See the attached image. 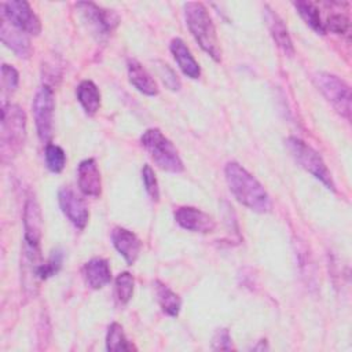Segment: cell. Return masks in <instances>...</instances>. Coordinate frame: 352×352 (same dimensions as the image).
I'll list each match as a JSON object with an SVG mask.
<instances>
[{"instance_id":"cell-16","label":"cell","mask_w":352,"mask_h":352,"mask_svg":"<svg viewBox=\"0 0 352 352\" xmlns=\"http://www.w3.org/2000/svg\"><path fill=\"white\" fill-rule=\"evenodd\" d=\"M264 18L268 26V30L274 38V41L276 43V45L289 56H292L294 54V47L292 43V38L289 36L287 28L283 22V19L275 12L272 11L268 6L264 10Z\"/></svg>"},{"instance_id":"cell-9","label":"cell","mask_w":352,"mask_h":352,"mask_svg":"<svg viewBox=\"0 0 352 352\" xmlns=\"http://www.w3.org/2000/svg\"><path fill=\"white\" fill-rule=\"evenodd\" d=\"M1 15L19 30L37 36L41 32V22L28 1L10 0L1 4Z\"/></svg>"},{"instance_id":"cell-28","label":"cell","mask_w":352,"mask_h":352,"mask_svg":"<svg viewBox=\"0 0 352 352\" xmlns=\"http://www.w3.org/2000/svg\"><path fill=\"white\" fill-rule=\"evenodd\" d=\"M142 180L144 184V188L147 191V194L150 195V198L153 201H158L160 198V187H158V182L155 177L154 170L151 169L150 165H143L142 168Z\"/></svg>"},{"instance_id":"cell-8","label":"cell","mask_w":352,"mask_h":352,"mask_svg":"<svg viewBox=\"0 0 352 352\" xmlns=\"http://www.w3.org/2000/svg\"><path fill=\"white\" fill-rule=\"evenodd\" d=\"M77 8L82 15L84 22L88 23L89 29L99 38L107 37L118 25L120 18L113 10L102 8L91 1L77 3Z\"/></svg>"},{"instance_id":"cell-24","label":"cell","mask_w":352,"mask_h":352,"mask_svg":"<svg viewBox=\"0 0 352 352\" xmlns=\"http://www.w3.org/2000/svg\"><path fill=\"white\" fill-rule=\"evenodd\" d=\"M44 157H45V165L51 172L59 173L63 170L66 165V154L59 146L54 143H47L44 150Z\"/></svg>"},{"instance_id":"cell-29","label":"cell","mask_w":352,"mask_h":352,"mask_svg":"<svg viewBox=\"0 0 352 352\" xmlns=\"http://www.w3.org/2000/svg\"><path fill=\"white\" fill-rule=\"evenodd\" d=\"M1 81H3L4 91H7V92L15 91L18 87V81H19V74H18L16 69L11 65L3 63L1 65Z\"/></svg>"},{"instance_id":"cell-30","label":"cell","mask_w":352,"mask_h":352,"mask_svg":"<svg viewBox=\"0 0 352 352\" xmlns=\"http://www.w3.org/2000/svg\"><path fill=\"white\" fill-rule=\"evenodd\" d=\"M158 74L162 80V82L172 91H177L180 88V81L177 78V76L175 74V72L168 66V65H164V63H160L158 66Z\"/></svg>"},{"instance_id":"cell-2","label":"cell","mask_w":352,"mask_h":352,"mask_svg":"<svg viewBox=\"0 0 352 352\" xmlns=\"http://www.w3.org/2000/svg\"><path fill=\"white\" fill-rule=\"evenodd\" d=\"M184 18L195 41L214 60H221V48L212 16L202 3L188 1L184 4Z\"/></svg>"},{"instance_id":"cell-25","label":"cell","mask_w":352,"mask_h":352,"mask_svg":"<svg viewBox=\"0 0 352 352\" xmlns=\"http://www.w3.org/2000/svg\"><path fill=\"white\" fill-rule=\"evenodd\" d=\"M133 294V278L129 272H121L116 278V297L121 304H126Z\"/></svg>"},{"instance_id":"cell-17","label":"cell","mask_w":352,"mask_h":352,"mask_svg":"<svg viewBox=\"0 0 352 352\" xmlns=\"http://www.w3.org/2000/svg\"><path fill=\"white\" fill-rule=\"evenodd\" d=\"M82 276L91 289H102L111 280V271L107 260L95 257L82 265Z\"/></svg>"},{"instance_id":"cell-26","label":"cell","mask_w":352,"mask_h":352,"mask_svg":"<svg viewBox=\"0 0 352 352\" xmlns=\"http://www.w3.org/2000/svg\"><path fill=\"white\" fill-rule=\"evenodd\" d=\"M63 263V253L60 249H55L52 250L51 256L48 257L47 261L41 263V265L38 267V278L40 279H48L52 275H55Z\"/></svg>"},{"instance_id":"cell-10","label":"cell","mask_w":352,"mask_h":352,"mask_svg":"<svg viewBox=\"0 0 352 352\" xmlns=\"http://www.w3.org/2000/svg\"><path fill=\"white\" fill-rule=\"evenodd\" d=\"M58 201L63 214L69 219V221L74 227L82 230L89 219V212L84 199L70 187H62L58 192Z\"/></svg>"},{"instance_id":"cell-12","label":"cell","mask_w":352,"mask_h":352,"mask_svg":"<svg viewBox=\"0 0 352 352\" xmlns=\"http://www.w3.org/2000/svg\"><path fill=\"white\" fill-rule=\"evenodd\" d=\"M41 227L43 220L38 202L33 197H30L26 199L23 208V245L40 248Z\"/></svg>"},{"instance_id":"cell-19","label":"cell","mask_w":352,"mask_h":352,"mask_svg":"<svg viewBox=\"0 0 352 352\" xmlns=\"http://www.w3.org/2000/svg\"><path fill=\"white\" fill-rule=\"evenodd\" d=\"M128 67V77L131 84L142 94L154 96L158 94V87L151 74L136 60V59H128L126 63Z\"/></svg>"},{"instance_id":"cell-11","label":"cell","mask_w":352,"mask_h":352,"mask_svg":"<svg viewBox=\"0 0 352 352\" xmlns=\"http://www.w3.org/2000/svg\"><path fill=\"white\" fill-rule=\"evenodd\" d=\"M173 216L176 223L187 231L209 234L216 227L214 220L208 213L192 206H180L175 210Z\"/></svg>"},{"instance_id":"cell-14","label":"cell","mask_w":352,"mask_h":352,"mask_svg":"<svg viewBox=\"0 0 352 352\" xmlns=\"http://www.w3.org/2000/svg\"><path fill=\"white\" fill-rule=\"evenodd\" d=\"M111 241L117 252L124 257V260L129 265H132L140 253L142 245L139 238L126 228L116 227L111 231Z\"/></svg>"},{"instance_id":"cell-6","label":"cell","mask_w":352,"mask_h":352,"mask_svg":"<svg viewBox=\"0 0 352 352\" xmlns=\"http://www.w3.org/2000/svg\"><path fill=\"white\" fill-rule=\"evenodd\" d=\"M315 82L323 96L331 103V106L346 120L351 116V89L348 84L340 77L330 73H318Z\"/></svg>"},{"instance_id":"cell-20","label":"cell","mask_w":352,"mask_h":352,"mask_svg":"<svg viewBox=\"0 0 352 352\" xmlns=\"http://www.w3.org/2000/svg\"><path fill=\"white\" fill-rule=\"evenodd\" d=\"M77 100L88 116H94L100 107V92L91 80H84L76 89Z\"/></svg>"},{"instance_id":"cell-4","label":"cell","mask_w":352,"mask_h":352,"mask_svg":"<svg viewBox=\"0 0 352 352\" xmlns=\"http://www.w3.org/2000/svg\"><path fill=\"white\" fill-rule=\"evenodd\" d=\"M140 143L154 164L162 170L180 173L184 169L183 161L176 147L160 129L150 128L143 132Z\"/></svg>"},{"instance_id":"cell-13","label":"cell","mask_w":352,"mask_h":352,"mask_svg":"<svg viewBox=\"0 0 352 352\" xmlns=\"http://www.w3.org/2000/svg\"><path fill=\"white\" fill-rule=\"evenodd\" d=\"M77 182L81 192L88 197H99L102 192V180L98 164L94 158L82 160L77 168Z\"/></svg>"},{"instance_id":"cell-27","label":"cell","mask_w":352,"mask_h":352,"mask_svg":"<svg viewBox=\"0 0 352 352\" xmlns=\"http://www.w3.org/2000/svg\"><path fill=\"white\" fill-rule=\"evenodd\" d=\"M324 30L329 29L336 34H345L349 28V18L344 12H333L327 16L326 22H323Z\"/></svg>"},{"instance_id":"cell-22","label":"cell","mask_w":352,"mask_h":352,"mask_svg":"<svg viewBox=\"0 0 352 352\" xmlns=\"http://www.w3.org/2000/svg\"><path fill=\"white\" fill-rule=\"evenodd\" d=\"M155 296L162 311L169 316H177L182 307L180 297L160 280L155 282Z\"/></svg>"},{"instance_id":"cell-15","label":"cell","mask_w":352,"mask_h":352,"mask_svg":"<svg viewBox=\"0 0 352 352\" xmlns=\"http://www.w3.org/2000/svg\"><path fill=\"white\" fill-rule=\"evenodd\" d=\"M0 36L4 45L11 48L19 58H29L30 55V41L25 32L19 30L14 25H11L3 15H1V28Z\"/></svg>"},{"instance_id":"cell-18","label":"cell","mask_w":352,"mask_h":352,"mask_svg":"<svg viewBox=\"0 0 352 352\" xmlns=\"http://www.w3.org/2000/svg\"><path fill=\"white\" fill-rule=\"evenodd\" d=\"M170 52H172L176 63L179 65L180 70L187 77H190L192 80L199 77L201 67L182 38H173L170 41Z\"/></svg>"},{"instance_id":"cell-1","label":"cell","mask_w":352,"mask_h":352,"mask_svg":"<svg viewBox=\"0 0 352 352\" xmlns=\"http://www.w3.org/2000/svg\"><path fill=\"white\" fill-rule=\"evenodd\" d=\"M224 175L232 195L250 210L265 213L271 209V199L261 183L238 162H228Z\"/></svg>"},{"instance_id":"cell-23","label":"cell","mask_w":352,"mask_h":352,"mask_svg":"<svg viewBox=\"0 0 352 352\" xmlns=\"http://www.w3.org/2000/svg\"><path fill=\"white\" fill-rule=\"evenodd\" d=\"M106 348H107V351H132V349H136V346L126 340L125 333L122 330V326L116 323V322H113L107 329Z\"/></svg>"},{"instance_id":"cell-21","label":"cell","mask_w":352,"mask_h":352,"mask_svg":"<svg viewBox=\"0 0 352 352\" xmlns=\"http://www.w3.org/2000/svg\"><path fill=\"white\" fill-rule=\"evenodd\" d=\"M293 6L296 7L300 16L304 19V22L311 29H314L316 33H320V34L326 33L324 26H323V21H322V16H320V10L315 3L298 0V1H294Z\"/></svg>"},{"instance_id":"cell-5","label":"cell","mask_w":352,"mask_h":352,"mask_svg":"<svg viewBox=\"0 0 352 352\" xmlns=\"http://www.w3.org/2000/svg\"><path fill=\"white\" fill-rule=\"evenodd\" d=\"M285 144H286L287 151L293 157V160L302 169H305L314 177L320 180L327 188H330L333 191L336 190L331 173L327 169L326 164L323 162L322 157L318 154V151H315L309 144H307L305 142H302L301 139H298L296 136L287 138L285 140Z\"/></svg>"},{"instance_id":"cell-3","label":"cell","mask_w":352,"mask_h":352,"mask_svg":"<svg viewBox=\"0 0 352 352\" xmlns=\"http://www.w3.org/2000/svg\"><path fill=\"white\" fill-rule=\"evenodd\" d=\"M26 139V114L12 103L1 106V154L3 161L16 154Z\"/></svg>"},{"instance_id":"cell-31","label":"cell","mask_w":352,"mask_h":352,"mask_svg":"<svg viewBox=\"0 0 352 352\" xmlns=\"http://www.w3.org/2000/svg\"><path fill=\"white\" fill-rule=\"evenodd\" d=\"M212 348L213 349H231L232 348V342H231V336L228 333L227 329H219L214 336H213V341H212Z\"/></svg>"},{"instance_id":"cell-7","label":"cell","mask_w":352,"mask_h":352,"mask_svg":"<svg viewBox=\"0 0 352 352\" xmlns=\"http://www.w3.org/2000/svg\"><path fill=\"white\" fill-rule=\"evenodd\" d=\"M54 92L48 85L41 87L33 100V116L37 135L43 143H50L54 125Z\"/></svg>"}]
</instances>
